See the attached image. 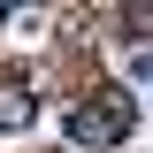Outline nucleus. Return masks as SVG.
I'll list each match as a JSON object with an SVG mask.
<instances>
[{"instance_id":"obj_3","label":"nucleus","mask_w":153,"mask_h":153,"mask_svg":"<svg viewBox=\"0 0 153 153\" xmlns=\"http://www.w3.org/2000/svg\"><path fill=\"white\" fill-rule=\"evenodd\" d=\"M138 76H146V84H153V54H138Z\"/></svg>"},{"instance_id":"obj_1","label":"nucleus","mask_w":153,"mask_h":153,"mask_svg":"<svg viewBox=\"0 0 153 153\" xmlns=\"http://www.w3.org/2000/svg\"><path fill=\"white\" fill-rule=\"evenodd\" d=\"M123 130H130V100H107V107H76L69 115V138L76 146H115Z\"/></svg>"},{"instance_id":"obj_2","label":"nucleus","mask_w":153,"mask_h":153,"mask_svg":"<svg viewBox=\"0 0 153 153\" xmlns=\"http://www.w3.org/2000/svg\"><path fill=\"white\" fill-rule=\"evenodd\" d=\"M31 123V92L23 84H0V130H23Z\"/></svg>"}]
</instances>
